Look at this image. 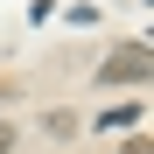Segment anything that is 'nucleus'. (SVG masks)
<instances>
[{
    "instance_id": "1",
    "label": "nucleus",
    "mask_w": 154,
    "mask_h": 154,
    "mask_svg": "<svg viewBox=\"0 0 154 154\" xmlns=\"http://www.w3.org/2000/svg\"><path fill=\"white\" fill-rule=\"evenodd\" d=\"M147 70H154L147 42H119L112 56L98 63V84H105V91H119V84H147Z\"/></svg>"
},
{
    "instance_id": "3",
    "label": "nucleus",
    "mask_w": 154,
    "mask_h": 154,
    "mask_svg": "<svg viewBox=\"0 0 154 154\" xmlns=\"http://www.w3.org/2000/svg\"><path fill=\"white\" fill-rule=\"evenodd\" d=\"M0 154H14V126L7 119H0Z\"/></svg>"
},
{
    "instance_id": "4",
    "label": "nucleus",
    "mask_w": 154,
    "mask_h": 154,
    "mask_svg": "<svg viewBox=\"0 0 154 154\" xmlns=\"http://www.w3.org/2000/svg\"><path fill=\"white\" fill-rule=\"evenodd\" d=\"M126 154H154V147H147V140H126Z\"/></svg>"
},
{
    "instance_id": "2",
    "label": "nucleus",
    "mask_w": 154,
    "mask_h": 154,
    "mask_svg": "<svg viewBox=\"0 0 154 154\" xmlns=\"http://www.w3.org/2000/svg\"><path fill=\"white\" fill-rule=\"evenodd\" d=\"M140 119V105H112V112H98V126H133Z\"/></svg>"
}]
</instances>
